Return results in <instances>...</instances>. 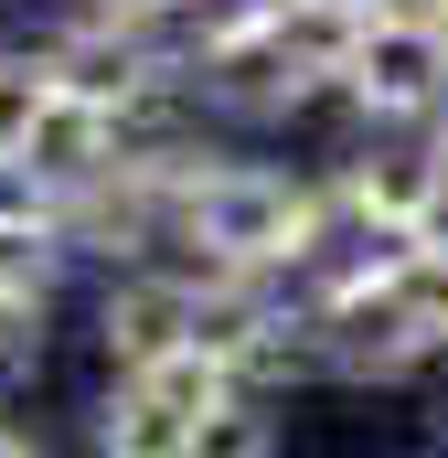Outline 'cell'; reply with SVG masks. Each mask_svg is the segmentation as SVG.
I'll use <instances>...</instances> for the list:
<instances>
[{"mask_svg":"<svg viewBox=\"0 0 448 458\" xmlns=\"http://www.w3.org/2000/svg\"><path fill=\"white\" fill-rule=\"evenodd\" d=\"M438 11H448V0H438Z\"/></svg>","mask_w":448,"mask_h":458,"instance_id":"4fadbf2b","label":"cell"},{"mask_svg":"<svg viewBox=\"0 0 448 458\" xmlns=\"http://www.w3.org/2000/svg\"><path fill=\"white\" fill-rule=\"evenodd\" d=\"M97 448L108 458H203V416H182L171 394H150L139 373H117V394L97 405Z\"/></svg>","mask_w":448,"mask_h":458,"instance_id":"8992f818","label":"cell"},{"mask_svg":"<svg viewBox=\"0 0 448 458\" xmlns=\"http://www.w3.org/2000/svg\"><path fill=\"white\" fill-rule=\"evenodd\" d=\"M22 448H32V437H22V427H0V458H22Z\"/></svg>","mask_w":448,"mask_h":458,"instance_id":"8fae6325","label":"cell"},{"mask_svg":"<svg viewBox=\"0 0 448 458\" xmlns=\"http://www.w3.org/2000/svg\"><path fill=\"white\" fill-rule=\"evenodd\" d=\"M86 11H128V21H160V11H182V0H86Z\"/></svg>","mask_w":448,"mask_h":458,"instance_id":"30bf717a","label":"cell"},{"mask_svg":"<svg viewBox=\"0 0 448 458\" xmlns=\"http://www.w3.org/2000/svg\"><path fill=\"white\" fill-rule=\"evenodd\" d=\"M43 310H54V299H0V384L43 362Z\"/></svg>","mask_w":448,"mask_h":458,"instance_id":"ba28073f","label":"cell"},{"mask_svg":"<svg viewBox=\"0 0 448 458\" xmlns=\"http://www.w3.org/2000/svg\"><path fill=\"white\" fill-rule=\"evenodd\" d=\"M417 234H427V245H448V149H438V192H427V214H417Z\"/></svg>","mask_w":448,"mask_h":458,"instance_id":"9c48e42d","label":"cell"},{"mask_svg":"<svg viewBox=\"0 0 448 458\" xmlns=\"http://www.w3.org/2000/svg\"><path fill=\"white\" fill-rule=\"evenodd\" d=\"M341 11H374V0H341Z\"/></svg>","mask_w":448,"mask_h":458,"instance_id":"7c38bea8","label":"cell"},{"mask_svg":"<svg viewBox=\"0 0 448 458\" xmlns=\"http://www.w3.org/2000/svg\"><path fill=\"white\" fill-rule=\"evenodd\" d=\"M43 97H54V64H43V54H0V171L22 160V139H32Z\"/></svg>","mask_w":448,"mask_h":458,"instance_id":"52a82bcc","label":"cell"},{"mask_svg":"<svg viewBox=\"0 0 448 458\" xmlns=\"http://www.w3.org/2000/svg\"><path fill=\"white\" fill-rule=\"evenodd\" d=\"M97 331H108V362H160V352L193 342V277L182 267H128L108 288V310H97Z\"/></svg>","mask_w":448,"mask_h":458,"instance_id":"5b68a950","label":"cell"},{"mask_svg":"<svg viewBox=\"0 0 448 458\" xmlns=\"http://www.w3.org/2000/svg\"><path fill=\"white\" fill-rule=\"evenodd\" d=\"M341 97L395 128V117H438L448 107V11L438 0H374L352 54H341Z\"/></svg>","mask_w":448,"mask_h":458,"instance_id":"7a4b0ae2","label":"cell"},{"mask_svg":"<svg viewBox=\"0 0 448 458\" xmlns=\"http://www.w3.org/2000/svg\"><path fill=\"white\" fill-rule=\"evenodd\" d=\"M117 160H128V128H117V107L75 97V86H54L11 171H22L32 192H75V182H97V171H117Z\"/></svg>","mask_w":448,"mask_h":458,"instance_id":"3957f363","label":"cell"},{"mask_svg":"<svg viewBox=\"0 0 448 458\" xmlns=\"http://www.w3.org/2000/svg\"><path fill=\"white\" fill-rule=\"evenodd\" d=\"M171 245H203V267H235V277H278V267H310L321 203L267 160H193L171 203Z\"/></svg>","mask_w":448,"mask_h":458,"instance_id":"6da1fadb","label":"cell"},{"mask_svg":"<svg viewBox=\"0 0 448 458\" xmlns=\"http://www.w3.org/2000/svg\"><path fill=\"white\" fill-rule=\"evenodd\" d=\"M438 149L448 139H417V117H395V139H374L341 171V214H363V225H384V234H417L427 192H438Z\"/></svg>","mask_w":448,"mask_h":458,"instance_id":"277c9868","label":"cell"}]
</instances>
